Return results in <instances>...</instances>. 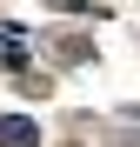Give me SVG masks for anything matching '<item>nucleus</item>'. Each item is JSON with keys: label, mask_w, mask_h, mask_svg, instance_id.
<instances>
[{"label": "nucleus", "mask_w": 140, "mask_h": 147, "mask_svg": "<svg viewBox=\"0 0 140 147\" xmlns=\"http://www.w3.org/2000/svg\"><path fill=\"white\" fill-rule=\"evenodd\" d=\"M0 147H40V127L27 114H7V120H0Z\"/></svg>", "instance_id": "1"}]
</instances>
